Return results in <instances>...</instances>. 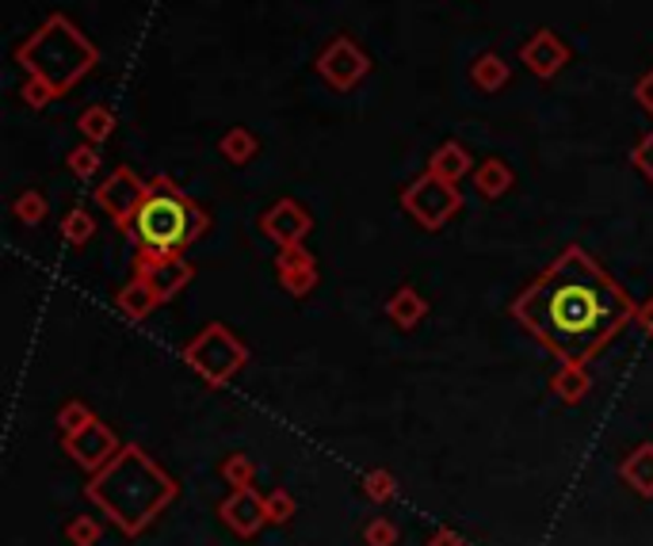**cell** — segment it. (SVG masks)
Masks as SVG:
<instances>
[{
    "instance_id": "1",
    "label": "cell",
    "mask_w": 653,
    "mask_h": 546,
    "mask_svg": "<svg viewBox=\"0 0 653 546\" xmlns=\"http://www.w3.org/2000/svg\"><path fill=\"white\" fill-rule=\"evenodd\" d=\"M513 318L558 363L589 368L630 321H638V302L592 252L569 245L516 295Z\"/></svg>"
},
{
    "instance_id": "2",
    "label": "cell",
    "mask_w": 653,
    "mask_h": 546,
    "mask_svg": "<svg viewBox=\"0 0 653 546\" xmlns=\"http://www.w3.org/2000/svg\"><path fill=\"white\" fill-rule=\"evenodd\" d=\"M176 493H180L176 477L138 444H123V451L103 470H96L85 485V497L126 538H138L176 500Z\"/></svg>"
},
{
    "instance_id": "3",
    "label": "cell",
    "mask_w": 653,
    "mask_h": 546,
    "mask_svg": "<svg viewBox=\"0 0 653 546\" xmlns=\"http://www.w3.org/2000/svg\"><path fill=\"white\" fill-rule=\"evenodd\" d=\"M207 229L210 214L169 176H153L146 199L126 226V237L138 245V257H184Z\"/></svg>"
},
{
    "instance_id": "4",
    "label": "cell",
    "mask_w": 653,
    "mask_h": 546,
    "mask_svg": "<svg viewBox=\"0 0 653 546\" xmlns=\"http://www.w3.org/2000/svg\"><path fill=\"white\" fill-rule=\"evenodd\" d=\"M96 62H100L96 42L85 39V32L62 12L42 20L16 47V65L24 70V77L42 80L58 96H65L81 77H88L96 70Z\"/></svg>"
},
{
    "instance_id": "5",
    "label": "cell",
    "mask_w": 653,
    "mask_h": 546,
    "mask_svg": "<svg viewBox=\"0 0 653 546\" xmlns=\"http://www.w3.org/2000/svg\"><path fill=\"white\" fill-rule=\"evenodd\" d=\"M180 356H184L187 368L210 386L234 383V379L249 368V344L230 325H222V321H214V325H207L199 336H192V340L180 348Z\"/></svg>"
},
{
    "instance_id": "6",
    "label": "cell",
    "mask_w": 653,
    "mask_h": 546,
    "mask_svg": "<svg viewBox=\"0 0 653 546\" xmlns=\"http://www.w3.org/2000/svg\"><path fill=\"white\" fill-rule=\"evenodd\" d=\"M463 203H467V199H463L459 184L432 176V172H420V176L409 179L402 191L405 214H409L420 229H432V234L435 229H444L447 222L463 211Z\"/></svg>"
},
{
    "instance_id": "7",
    "label": "cell",
    "mask_w": 653,
    "mask_h": 546,
    "mask_svg": "<svg viewBox=\"0 0 653 546\" xmlns=\"http://www.w3.org/2000/svg\"><path fill=\"white\" fill-rule=\"evenodd\" d=\"M313 70H318V77L325 80L333 92H352V88L371 73V58L359 50V42L352 39V35H333V39L321 47Z\"/></svg>"
},
{
    "instance_id": "8",
    "label": "cell",
    "mask_w": 653,
    "mask_h": 546,
    "mask_svg": "<svg viewBox=\"0 0 653 546\" xmlns=\"http://www.w3.org/2000/svg\"><path fill=\"white\" fill-rule=\"evenodd\" d=\"M146 191H149V179H141L131 164H119V169L108 172L103 184H96V207L108 214L111 226L126 234V226H131L134 211L141 207Z\"/></svg>"
},
{
    "instance_id": "9",
    "label": "cell",
    "mask_w": 653,
    "mask_h": 546,
    "mask_svg": "<svg viewBox=\"0 0 653 546\" xmlns=\"http://www.w3.org/2000/svg\"><path fill=\"white\" fill-rule=\"evenodd\" d=\"M62 447L81 470H88V474L103 470L119 451H123L119 436L103 421H93V424H85L81 432H73V436H62Z\"/></svg>"
},
{
    "instance_id": "10",
    "label": "cell",
    "mask_w": 653,
    "mask_h": 546,
    "mask_svg": "<svg viewBox=\"0 0 653 546\" xmlns=\"http://www.w3.org/2000/svg\"><path fill=\"white\" fill-rule=\"evenodd\" d=\"M257 226L268 241L287 249V245H303L306 237L313 234V214L306 211L298 199H280V203H272L264 214H260Z\"/></svg>"
},
{
    "instance_id": "11",
    "label": "cell",
    "mask_w": 653,
    "mask_h": 546,
    "mask_svg": "<svg viewBox=\"0 0 653 546\" xmlns=\"http://www.w3.org/2000/svg\"><path fill=\"white\" fill-rule=\"evenodd\" d=\"M218 516L234 531L237 538H252L260 535V528L268 523V508H264V493H257L252 485L245 489H234L222 505H218Z\"/></svg>"
},
{
    "instance_id": "12",
    "label": "cell",
    "mask_w": 653,
    "mask_h": 546,
    "mask_svg": "<svg viewBox=\"0 0 653 546\" xmlns=\"http://www.w3.org/2000/svg\"><path fill=\"white\" fill-rule=\"evenodd\" d=\"M520 62L528 65L539 80H551L569 65V47H566V39H562L558 32H551V27H539V32L520 47Z\"/></svg>"
},
{
    "instance_id": "13",
    "label": "cell",
    "mask_w": 653,
    "mask_h": 546,
    "mask_svg": "<svg viewBox=\"0 0 653 546\" xmlns=\"http://www.w3.org/2000/svg\"><path fill=\"white\" fill-rule=\"evenodd\" d=\"M134 272L146 275L153 283V290L161 295V302L176 298L187 283L195 280V268L184 257H134Z\"/></svg>"
},
{
    "instance_id": "14",
    "label": "cell",
    "mask_w": 653,
    "mask_h": 546,
    "mask_svg": "<svg viewBox=\"0 0 653 546\" xmlns=\"http://www.w3.org/2000/svg\"><path fill=\"white\" fill-rule=\"evenodd\" d=\"M275 275H280L287 295L306 298L318 287V260L306 245H287V249L275 252Z\"/></svg>"
},
{
    "instance_id": "15",
    "label": "cell",
    "mask_w": 653,
    "mask_h": 546,
    "mask_svg": "<svg viewBox=\"0 0 653 546\" xmlns=\"http://www.w3.org/2000/svg\"><path fill=\"white\" fill-rule=\"evenodd\" d=\"M157 306H164L161 295H157L153 283H149L146 275H138V272H134L131 283H126V287L115 295V310L123 313L126 321H146Z\"/></svg>"
},
{
    "instance_id": "16",
    "label": "cell",
    "mask_w": 653,
    "mask_h": 546,
    "mask_svg": "<svg viewBox=\"0 0 653 546\" xmlns=\"http://www.w3.org/2000/svg\"><path fill=\"white\" fill-rule=\"evenodd\" d=\"M428 172L459 184V179H467L470 172H475V157H470V149L463 146V141H440L435 153L428 157Z\"/></svg>"
},
{
    "instance_id": "17",
    "label": "cell",
    "mask_w": 653,
    "mask_h": 546,
    "mask_svg": "<svg viewBox=\"0 0 653 546\" xmlns=\"http://www.w3.org/2000/svg\"><path fill=\"white\" fill-rule=\"evenodd\" d=\"M470 179H475V191H478L482 199H501V196H508V191H513V184H516L513 169H508V164L501 161V157H485L482 164H475Z\"/></svg>"
},
{
    "instance_id": "18",
    "label": "cell",
    "mask_w": 653,
    "mask_h": 546,
    "mask_svg": "<svg viewBox=\"0 0 653 546\" xmlns=\"http://www.w3.org/2000/svg\"><path fill=\"white\" fill-rule=\"evenodd\" d=\"M592 390V375L581 368V363H562L551 375V394L562 401V406H581Z\"/></svg>"
},
{
    "instance_id": "19",
    "label": "cell",
    "mask_w": 653,
    "mask_h": 546,
    "mask_svg": "<svg viewBox=\"0 0 653 546\" xmlns=\"http://www.w3.org/2000/svg\"><path fill=\"white\" fill-rule=\"evenodd\" d=\"M619 477L638 493V497H653V444H642L623 459Z\"/></svg>"
},
{
    "instance_id": "20",
    "label": "cell",
    "mask_w": 653,
    "mask_h": 546,
    "mask_svg": "<svg viewBox=\"0 0 653 546\" xmlns=\"http://www.w3.org/2000/svg\"><path fill=\"white\" fill-rule=\"evenodd\" d=\"M428 313V302L420 298L417 287H397L386 302V318L394 321L397 328H417Z\"/></svg>"
},
{
    "instance_id": "21",
    "label": "cell",
    "mask_w": 653,
    "mask_h": 546,
    "mask_svg": "<svg viewBox=\"0 0 653 546\" xmlns=\"http://www.w3.org/2000/svg\"><path fill=\"white\" fill-rule=\"evenodd\" d=\"M218 153L226 157L234 169H245V164L257 161L260 153V138L252 131H245V126H230L222 138H218Z\"/></svg>"
},
{
    "instance_id": "22",
    "label": "cell",
    "mask_w": 653,
    "mask_h": 546,
    "mask_svg": "<svg viewBox=\"0 0 653 546\" xmlns=\"http://www.w3.org/2000/svg\"><path fill=\"white\" fill-rule=\"evenodd\" d=\"M508 77H513V70H508V62L501 54H478L475 65H470V85L478 88V92H501V88L508 85Z\"/></svg>"
},
{
    "instance_id": "23",
    "label": "cell",
    "mask_w": 653,
    "mask_h": 546,
    "mask_svg": "<svg viewBox=\"0 0 653 546\" xmlns=\"http://www.w3.org/2000/svg\"><path fill=\"white\" fill-rule=\"evenodd\" d=\"M77 131H81V138H85V141H93V146H103V141L115 134V111H111L108 103H93V108L81 111Z\"/></svg>"
},
{
    "instance_id": "24",
    "label": "cell",
    "mask_w": 653,
    "mask_h": 546,
    "mask_svg": "<svg viewBox=\"0 0 653 546\" xmlns=\"http://www.w3.org/2000/svg\"><path fill=\"white\" fill-rule=\"evenodd\" d=\"M93 237H96V219L85 211V207H73V211L62 219V241L73 245V249H85Z\"/></svg>"
},
{
    "instance_id": "25",
    "label": "cell",
    "mask_w": 653,
    "mask_h": 546,
    "mask_svg": "<svg viewBox=\"0 0 653 546\" xmlns=\"http://www.w3.org/2000/svg\"><path fill=\"white\" fill-rule=\"evenodd\" d=\"M12 214H16L24 226H39V222L50 214V203H47V196H42L39 188H27V191H20V196H16Z\"/></svg>"
},
{
    "instance_id": "26",
    "label": "cell",
    "mask_w": 653,
    "mask_h": 546,
    "mask_svg": "<svg viewBox=\"0 0 653 546\" xmlns=\"http://www.w3.org/2000/svg\"><path fill=\"white\" fill-rule=\"evenodd\" d=\"M65 169L73 172L77 179H96V172H100V153H96L93 141H81V146H73L70 153H65Z\"/></svg>"
},
{
    "instance_id": "27",
    "label": "cell",
    "mask_w": 653,
    "mask_h": 546,
    "mask_svg": "<svg viewBox=\"0 0 653 546\" xmlns=\"http://www.w3.org/2000/svg\"><path fill=\"white\" fill-rule=\"evenodd\" d=\"M222 482L230 485V489H245V485L257 482V462L249 459V455H226V462H222Z\"/></svg>"
},
{
    "instance_id": "28",
    "label": "cell",
    "mask_w": 653,
    "mask_h": 546,
    "mask_svg": "<svg viewBox=\"0 0 653 546\" xmlns=\"http://www.w3.org/2000/svg\"><path fill=\"white\" fill-rule=\"evenodd\" d=\"M93 421H96V413L77 398L65 401V406L58 409V432H62V436H73V432H81L85 424H93Z\"/></svg>"
},
{
    "instance_id": "29",
    "label": "cell",
    "mask_w": 653,
    "mask_h": 546,
    "mask_svg": "<svg viewBox=\"0 0 653 546\" xmlns=\"http://www.w3.org/2000/svg\"><path fill=\"white\" fill-rule=\"evenodd\" d=\"M364 493L367 500H374V505H386V500H394L397 493V482L390 470H367L364 474Z\"/></svg>"
},
{
    "instance_id": "30",
    "label": "cell",
    "mask_w": 653,
    "mask_h": 546,
    "mask_svg": "<svg viewBox=\"0 0 653 546\" xmlns=\"http://www.w3.org/2000/svg\"><path fill=\"white\" fill-rule=\"evenodd\" d=\"M65 538L73 546H96L103 538V523L93 520V516H73L70 528H65Z\"/></svg>"
},
{
    "instance_id": "31",
    "label": "cell",
    "mask_w": 653,
    "mask_h": 546,
    "mask_svg": "<svg viewBox=\"0 0 653 546\" xmlns=\"http://www.w3.org/2000/svg\"><path fill=\"white\" fill-rule=\"evenodd\" d=\"M264 508H268V523H291L298 512V500L291 497V489H272L264 493Z\"/></svg>"
},
{
    "instance_id": "32",
    "label": "cell",
    "mask_w": 653,
    "mask_h": 546,
    "mask_svg": "<svg viewBox=\"0 0 653 546\" xmlns=\"http://www.w3.org/2000/svg\"><path fill=\"white\" fill-rule=\"evenodd\" d=\"M397 538H402V531H397L394 520H386V516H374V520H367V528H364V543L367 546H397Z\"/></svg>"
},
{
    "instance_id": "33",
    "label": "cell",
    "mask_w": 653,
    "mask_h": 546,
    "mask_svg": "<svg viewBox=\"0 0 653 546\" xmlns=\"http://www.w3.org/2000/svg\"><path fill=\"white\" fill-rule=\"evenodd\" d=\"M20 96H24V103L32 111H42V108H50V103L58 100V92L50 85H42V80H35V77H27L24 80V88H20Z\"/></svg>"
},
{
    "instance_id": "34",
    "label": "cell",
    "mask_w": 653,
    "mask_h": 546,
    "mask_svg": "<svg viewBox=\"0 0 653 546\" xmlns=\"http://www.w3.org/2000/svg\"><path fill=\"white\" fill-rule=\"evenodd\" d=\"M630 164H634L638 176L653 184V131L642 134V138H638V146L630 149Z\"/></svg>"
},
{
    "instance_id": "35",
    "label": "cell",
    "mask_w": 653,
    "mask_h": 546,
    "mask_svg": "<svg viewBox=\"0 0 653 546\" xmlns=\"http://www.w3.org/2000/svg\"><path fill=\"white\" fill-rule=\"evenodd\" d=\"M634 100L642 103V108L653 115V70H650V73H642V77H638V85H634Z\"/></svg>"
},
{
    "instance_id": "36",
    "label": "cell",
    "mask_w": 653,
    "mask_h": 546,
    "mask_svg": "<svg viewBox=\"0 0 653 546\" xmlns=\"http://www.w3.org/2000/svg\"><path fill=\"white\" fill-rule=\"evenodd\" d=\"M428 546H467V538H463L459 531H452V528H440L432 538H428Z\"/></svg>"
},
{
    "instance_id": "37",
    "label": "cell",
    "mask_w": 653,
    "mask_h": 546,
    "mask_svg": "<svg viewBox=\"0 0 653 546\" xmlns=\"http://www.w3.org/2000/svg\"><path fill=\"white\" fill-rule=\"evenodd\" d=\"M638 325H642L645 333L653 336V298H650V302H642V306H638Z\"/></svg>"
}]
</instances>
